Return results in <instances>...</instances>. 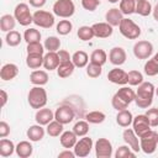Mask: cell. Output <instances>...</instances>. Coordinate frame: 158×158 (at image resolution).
Wrapping results in <instances>:
<instances>
[{"mask_svg": "<svg viewBox=\"0 0 158 158\" xmlns=\"http://www.w3.org/2000/svg\"><path fill=\"white\" fill-rule=\"evenodd\" d=\"M156 94V88L149 81H143L138 85L136 91L135 102L141 109H148L153 102V96Z\"/></svg>", "mask_w": 158, "mask_h": 158, "instance_id": "1", "label": "cell"}, {"mask_svg": "<svg viewBox=\"0 0 158 158\" xmlns=\"http://www.w3.org/2000/svg\"><path fill=\"white\" fill-rule=\"evenodd\" d=\"M27 100H28V104L32 109H42L46 106L47 104V91L42 88V86H33L28 91V95H27Z\"/></svg>", "mask_w": 158, "mask_h": 158, "instance_id": "2", "label": "cell"}, {"mask_svg": "<svg viewBox=\"0 0 158 158\" xmlns=\"http://www.w3.org/2000/svg\"><path fill=\"white\" fill-rule=\"evenodd\" d=\"M118 30L120 33L127 40H136L141 35V27L131 19H126V17H123L122 21L120 22Z\"/></svg>", "mask_w": 158, "mask_h": 158, "instance_id": "3", "label": "cell"}, {"mask_svg": "<svg viewBox=\"0 0 158 158\" xmlns=\"http://www.w3.org/2000/svg\"><path fill=\"white\" fill-rule=\"evenodd\" d=\"M158 144V132L151 130L147 133H144L142 137H139V146L141 151H143L146 154L154 153Z\"/></svg>", "mask_w": 158, "mask_h": 158, "instance_id": "4", "label": "cell"}, {"mask_svg": "<svg viewBox=\"0 0 158 158\" xmlns=\"http://www.w3.org/2000/svg\"><path fill=\"white\" fill-rule=\"evenodd\" d=\"M75 12V5L73 0H57L53 4V14L62 19H68Z\"/></svg>", "mask_w": 158, "mask_h": 158, "instance_id": "5", "label": "cell"}, {"mask_svg": "<svg viewBox=\"0 0 158 158\" xmlns=\"http://www.w3.org/2000/svg\"><path fill=\"white\" fill-rule=\"evenodd\" d=\"M14 16L21 26H28L33 22V15L31 14L28 5L25 2H20L16 5L14 10Z\"/></svg>", "mask_w": 158, "mask_h": 158, "instance_id": "6", "label": "cell"}, {"mask_svg": "<svg viewBox=\"0 0 158 158\" xmlns=\"http://www.w3.org/2000/svg\"><path fill=\"white\" fill-rule=\"evenodd\" d=\"M33 23L42 28H51L54 25V14L44 10H37L33 14Z\"/></svg>", "mask_w": 158, "mask_h": 158, "instance_id": "7", "label": "cell"}, {"mask_svg": "<svg viewBox=\"0 0 158 158\" xmlns=\"http://www.w3.org/2000/svg\"><path fill=\"white\" fill-rule=\"evenodd\" d=\"M153 53V44L149 41H138L133 46V54L138 59H148Z\"/></svg>", "mask_w": 158, "mask_h": 158, "instance_id": "8", "label": "cell"}, {"mask_svg": "<svg viewBox=\"0 0 158 158\" xmlns=\"http://www.w3.org/2000/svg\"><path fill=\"white\" fill-rule=\"evenodd\" d=\"M151 123L148 121V117L144 115H137L136 117H133L132 121V128L135 131V133L138 137H142L144 133H147L148 131H151Z\"/></svg>", "mask_w": 158, "mask_h": 158, "instance_id": "9", "label": "cell"}, {"mask_svg": "<svg viewBox=\"0 0 158 158\" xmlns=\"http://www.w3.org/2000/svg\"><path fill=\"white\" fill-rule=\"evenodd\" d=\"M91 149H93V139L88 136H83L79 141H77V143L74 146L75 157H80V158L89 156Z\"/></svg>", "mask_w": 158, "mask_h": 158, "instance_id": "10", "label": "cell"}, {"mask_svg": "<svg viewBox=\"0 0 158 158\" xmlns=\"http://www.w3.org/2000/svg\"><path fill=\"white\" fill-rule=\"evenodd\" d=\"M94 148L98 158H110L112 156V144L107 138H99Z\"/></svg>", "mask_w": 158, "mask_h": 158, "instance_id": "11", "label": "cell"}, {"mask_svg": "<svg viewBox=\"0 0 158 158\" xmlns=\"http://www.w3.org/2000/svg\"><path fill=\"white\" fill-rule=\"evenodd\" d=\"M74 116H75L74 110L70 106H67V105L59 106L54 112V118L57 121H59L60 123H63V125H67V123L72 122L74 120Z\"/></svg>", "mask_w": 158, "mask_h": 158, "instance_id": "12", "label": "cell"}, {"mask_svg": "<svg viewBox=\"0 0 158 158\" xmlns=\"http://www.w3.org/2000/svg\"><path fill=\"white\" fill-rule=\"evenodd\" d=\"M109 81L117 84V85H125L128 83V73H126L123 69L114 68L107 73Z\"/></svg>", "mask_w": 158, "mask_h": 158, "instance_id": "13", "label": "cell"}, {"mask_svg": "<svg viewBox=\"0 0 158 158\" xmlns=\"http://www.w3.org/2000/svg\"><path fill=\"white\" fill-rule=\"evenodd\" d=\"M91 28L94 31L95 37L98 38H107L114 32V27L107 22H96L91 26Z\"/></svg>", "mask_w": 158, "mask_h": 158, "instance_id": "14", "label": "cell"}, {"mask_svg": "<svg viewBox=\"0 0 158 158\" xmlns=\"http://www.w3.org/2000/svg\"><path fill=\"white\" fill-rule=\"evenodd\" d=\"M122 138L126 142V144H128L131 147V149L133 152H139L141 151L139 139H138V136L135 133L133 128H126L122 133Z\"/></svg>", "mask_w": 158, "mask_h": 158, "instance_id": "15", "label": "cell"}, {"mask_svg": "<svg viewBox=\"0 0 158 158\" xmlns=\"http://www.w3.org/2000/svg\"><path fill=\"white\" fill-rule=\"evenodd\" d=\"M127 59L126 51L122 47H114L110 49L109 53V60L114 65H122Z\"/></svg>", "mask_w": 158, "mask_h": 158, "instance_id": "16", "label": "cell"}, {"mask_svg": "<svg viewBox=\"0 0 158 158\" xmlns=\"http://www.w3.org/2000/svg\"><path fill=\"white\" fill-rule=\"evenodd\" d=\"M35 120H36L37 123H40L42 126H47L51 121L54 120V112L51 109H47V107L38 109L36 115H35Z\"/></svg>", "mask_w": 158, "mask_h": 158, "instance_id": "17", "label": "cell"}, {"mask_svg": "<svg viewBox=\"0 0 158 158\" xmlns=\"http://www.w3.org/2000/svg\"><path fill=\"white\" fill-rule=\"evenodd\" d=\"M19 74V68L16 64L14 63H6L2 65L1 70H0V78L5 81L12 80L14 78H16Z\"/></svg>", "mask_w": 158, "mask_h": 158, "instance_id": "18", "label": "cell"}, {"mask_svg": "<svg viewBox=\"0 0 158 158\" xmlns=\"http://www.w3.org/2000/svg\"><path fill=\"white\" fill-rule=\"evenodd\" d=\"M60 60L57 52H47L43 56V67L47 70H54L58 68Z\"/></svg>", "mask_w": 158, "mask_h": 158, "instance_id": "19", "label": "cell"}, {"mask_svg": "<svg viewBox=\"0 0 158 158\" xmlns=\"http://www.w3.org/2000/svg\"><path fill=\"white\" fill-rule=\"evenodd\" d=\"M122 19H123V14H122L121 10L117 9V7H112V9H110V10L105 14V20H106V22L110 23L112 27L118 26L120 22L122 21Z\"/></svg>", "mask_w": 158, "mask_h": 158, "instance_id": "20", "label": "cell"}, {"mask_svg": "<svg viewBox=\"0 0 158 158\" xmlns=\"http://www.w3.org/2000/svg\"><path fill=\"white\" fill-rule=\"evenodd\" d=\"M44 133H46V131H44V128L42 127V125H40V123L30 126V127L27 128V132H26L27 138H28L30 141H32V142H38V141H41V139L43 138Z\"/></svg>", "mask_w": 158, "mask_h": 158, "instance_id": "21", "label": "cell"}, {"mask_svg": "<svg viewBox=\"0 0 158 158\" xmlns=\"http://www.w3.org/2000/svg\"><path fill=\"white\" fill-rule=\"evenodd\" d=\"M59 141H60L62 147L70 149V148H74V146L78 141V136L73 132V130L72 131H63V133L59 137Z\"/></svg>", "mask_w": 158, "mask_h": 158, "instance_id": "22", "label": "cell"}, {"mask_svg": "<svg viewBox=\"0 0 158 158\" xmlns=\"http://www.w3.org/2000/svg\"><path fill=\"white\" fill-rule=\"evenodd\" d=\"M30 81L33 85L43 86L48 83V74L46 70H33L30 74Z\"/></svg>", "mask_w": 158, "mask_h": 158, "instance_id": "23", "label": "cell"}, {"mask_svg": "<svg viewBox=\"0 0 158 158\" xmlns=\"http://www.w3.org/2000/svg\"><path fill=\"white\" fill-rule=\"evenodd\" d=\"M132 121H133V116H132L131 111H128L127 109L121 110V111H117L116 122H117L118 126H121V127H128L130 125H132Z\"/></svg>", "mask_w": 158, "mask_h": 158, "instance_id": "24", "label": "cell"}, {"mask_svg": "<svg viewBox=\"0 0 158 158\" xmlns=\"http://www.w3.org/2000/svg\"><path fill=\"white\" fill-rule=\"evenodd\" d=\"M15 25H16V19L14 15H10V14H5L1 16L0 19V28L2 32H10L15 28Z\"/></svg>", "mask_w": 158, "mask_h": 158, "instance_id": "25", "label": "cell"}, {"mask_svg": "<svg viewBox=\"0 0 158 158\" xmlns=\"http://www.w3.org/2000/svg\"><path fill=\"white\" fill-rule=\"evenodd\" d=\"M15 152L20 158H27V157H30L32 154L33 147L28 141H21V142L17 143Z\"/></svg>", "mask_w": 158, "mask_h": 158, "instance_id": "26", "label": "cell"}, {"mask_svg": "<svg viewBox=\"0 0 158 158\" xmlns=\"http://www.w3.org/2000/svg\"><path fill=\"white\" fill-rule=\"evenodd\" d=\"M72 62L77 68H84L88 65L89 62V56L84 51H77L72 56Z\"/></svg>", "mask_w": 158, "mask_h": 158, "instance_id": "27", "label": "cell"}, {"mask_svg": "<svg viewBox=\"0 0 158 158\" xmlns=\"http://www.w3.org/2000/svg\"><path fill=\"white\" fill-rule=\"evenodd\" d=\"M74 68H75V65L73 64V62H72V60H69V62L59 63V65H58V68H57L56 70H57L58 77L64 79V78H68V77H70V75L73 74Z\"/></svg>", "mask_w": 158, "mask_h": 158, "instance_id": "28", "label": "cell"}, {"mask_svg": "<svg viewBox=\"0 0 158 158\" xmlns=\"http://www.w3.org/2000/svg\"><path fill=\"white\" fill-rule=\"evenodd\" d=\"M115 94H116L118 98H121L125 102H127L128 105H130L132 101H135V98H136V93H135L131 88H128V86H122V88H120Z\"/></svg>", "mask_w": 158, "mask_h": 158, "instance_id": "29", "label": "cell"}, {"mask_svg": "<svg viewBox=\"0 0 158 158\" xmlns=\"http://www.w3.org/2000/svg\"><path fill=\"white\" fill-rule=\"evenodd\" d=\"M16 147L12 141L7 138H1L0 141V156L1 157H10L15 152Z\"/></svg>", "mask_w": 158, "mask_h": 158, "instance_id": "30", "label": "cell"}, {"mask_svg": "<svg viewBox=\"0 0 158 158\" xmlns=\"http://www.w3.org/2000/svg\"><path fill=\"white\" fill-rule=\"evenodd\" d=\"M152 5L148 0H136V14L141 16H148L152 14Z\"/></svg>", "mask_w": 158, "mask_h": 158, "instance_id": "31", "label": "cell"}, {"mask_svg": "<svg viewBox=\"0 0 158 158\" xmlns=\"http://www.w3.org/2000/svg\"><path fill=\"white\" fill-rule=\"evenodd\" d=\"M46 132L48 133V136L51 137H58L63 133V123H60L59 121H57L56 118L53 121H51L48 125H47V128H46Z\"/></svg>", "mask_w": 158, "mask_h": 158, "instance_id": "32", "label": "cell"}, {"mask_svg": "<svg viewBox=\"0 0 158 158\" xmlns=\"http://www.w3.org/2000/svg\"><path fill=\"white\" fill-rule=\"evenodd\" d=\"M26 65L30 69H38L43 65V54H27Z\"/></svg>", "mask_w": 158, "mask_h": 158, "instance_id": "33", "label": "cell"}, {"mask_svg": "<svg viewBox=\"0 0 158 158\" xmlns=\"http://www.w3.org/2000/svg\"><path fill=\"white\" fill-rule=\"evenodd\" d=\"M107 60V54L104 49H95L93 51V53L90 54V62L91 63H95V64H99V65H104Z\"/></svg>", "mask_w": 158, "mask_h": 158, "instance_id": "34", "label": "cell"}, {"mask_svg": "<svg viewBox=\"0 0 158 158\" xmlns=\"http://www.w3.org/2000/svg\"><path fill=\"white\" fill-rule=\"evenodd\" d=\"M21 41H22L21 33H20L19 31H15V30L7 32L6 36H5V42H6V44L10 46V47H16V46H19Z\"/></svg>", "mask_w": 158, "mask_h": 158, "instance_id": "35", "label": "cell"}, {"mask_svg": "<svg viewBox=\"0 0 158 158\" xmlns=\"http://www.w3.org/2000/svg\"><path fill=\"white\" fill-rule=\"evenodd\" d=\"M43 46H44V49H47L48 52H57L59 51V47H60V40L56 36H49L46 38Z\"/></svg>", "mask_w": 158, "mask_h": 158, "instance_id": "36", "label": "cell"}, {"mask_svg": "<svg viewBox=\"0 0 158 158\" xmlns=\"http://www.w3.org/2000/svg\"><path fill=\"white\" fill-rule=\"evenodd\" d=\"M105 118H106V116H105V114L102 111H90V112H88L85 115V120L89 123H94V125L104 122Z\"/></svg>", "mask_w": 158, "mask_h": 158, "instance_id": "37", "label": "cell"}, {"mask_svg": "<svg viewBox=\"0 0 158 158\" xmlns=\"http://www.w3.org/2000/svg\"><path fill=\"white\" fill-rule=\"evenodd\" d=\"M73 132L78 136V137H83V136H86L88 132H89V122L85 120H80L78 122L74 123L73 126Z\"/></svg>", "mask_w": 158, "mask_h": 158, "instance_id": "38", "label": "cell"}, {"mask_svg": "<svg viewBox=\"0 0 158 158\" xmlns=\"http://www.w3.org/2000/svg\"><path fill=\"white\" fill-rule=\"evenodd\" d=\"M121 12L123 15H131L135 14L136 10V0H120V7Z\"/></svg>", "mask_w": 158, "mask_h": 158, "instance_id": "39", "label": "cell"}, {"mask_svg": "<svg viewBox=\"0 0 158 158\" xmlns=\"http://www.w3.org/2000/svg\"><path fill=\"white\" fill-rule=\"evenodd\" d=\"M77 36L81 41H90V40H93V37H95L91 26H81V27H79L78 32H77Z\"/></svg>", "mask_w": 158, "mask_h": 158, "instance_id": "40", "label": "cell"}, {"mask_svg": "<svg viewBox=\"0 0 158 158\" xmlns=\"http://www.w3.org/2000/svg\"><path fill=\"white\" fill-rule=\"evenodd\" d=\"M143 70H144V74L148 75V77H154L158 74V62L152 58V59H148L146 63H144V67H143Z\"/></svg>", "mask_w": 158, "mask_h": 158, "instance_id": "41", "label": "cell"}, {"mask_svg": "<svg viewBox=\"0 0 158 158\" xmlns=\"http://www.w3.org/2000/svg\"><path fill=\"white\" fill-rule=\"evenodd\" d=\"M23 40L27 43H32V42H40L41 41V32L36 28H27L23 33Z\"/></svg>", "mask_w": 158, "mask_h": 158, "instance_id": "42", "label": "cell"}, {"mask_svg": "<svg viewBox=\"0 0 158 158\" xmlns=\"http://www.w3.org/2000/svg\"><path fill=\"white\" fill-rule=\"evenodd\" d=\"M72 28H73V23L69 20H60L56 26V30L60 36H65V35L70 33Z\"/></svg>", "mask_w": 158, "mask_h": 158, "instance_id": "43", "label": "cell"}, {"mask_svg": "<svg viewBox=\"0 0 158 158\" xmlns=\"http://www.w3.org/2000/svg\"><path fill=\"white\" fill-rule=\"evenodd\" d=\"M116 158H127V157H136V152L131 149V147L127 146H120L115 152Z\"/></svg>", "mask_w": 158, "mask_h": 158, "instance_id": "44", "label": "cell"}, {"mask_svg": "<svg viewBox=\"0 0 158 158\" xmlns=\"http://www.w3.org/2000/svg\"><path fill=\"white\" fill-rule=\"evenodd\" d=\"M101 67H102V65H99V64H95V63H91V62H90V63L86 65V74H88V77H90V78H93V79L99 78V77L101 75V73H102Z\"/></svg>", "mask_w": 158, "mask_h": 158, "instance_id": "45", "label": "cell"}, {"mask_svg": "<svg viewBox=\"0 0 158 158\" xmlns=\"http://www.w3.org/2000/svg\"><path fill=\"white\" fill-rule=\"evenodd\" d=\"M141 83H143V75L138 70H131L128 72V84L132 86H137Z\"/></svg>", "mask_w": 158, "mask_h": 158, "instance_id": "46", "label": "cell"}, {"mask_svg": "<svg viewBox=\"0 0 158 158\" xmlns=\"http://www.w3.org/2000/svg\"><path fill=\"white\" fill-rule=\"evenodd\" d=\"M26 51H27V54H43L44 53V46L41 44V42L27 43Z\"/></svg>", "mask_w": 158, "mask_h": 158, "instance_id": "47", "label": "cell"}, {"mask_svg": "<svg viewBox=\"0 0 158 158\" xmlns=\"http://www.w3.org/2000/svg\"><path fill=\"white\" fill-rule=\"evenodd\" d=\"M146 116L148 117V121H149L152 127H157L158 126V107L148 109L147 112H146Z\"/></svg>", "mask_w": 158, "mask_h": 158, "instance_id": "48", "label": "cell"}, {"mask_svg": "<svg viewBox=\"0 0 158 158\" xmlns=\"http://www.w3.org/2000/svg\"><path fill=\"white\" fill-rule=\"evenodd\" d=\"M111 104H112V107H114L115 110H117V111L125 110V109H127V106H128V104L125 102V101H123L121 98H118L116 94L112 96V99H111Z\"/></svg>", "mask_w": 158, "mask_h": 158, "instance_id": "49", "label": "cell"}, {"mask_svg": "<svg viewBox=\"0 0 158 158\" xmlns=\"http://www.w3.org/2000/svg\"><path fill=\"white\" fill-rule=\"evenodd\" d=\"M100 5V0H81V6L88 11H95Z\"/></svg>", "mask_w": 158, "mask_h": 158, "instance_id": "50", "label": "cell"}, {"mask_svg": "<svg viewBox=\"0 0 158 158\" xmlns=\"http://www.w3.org/2000/svg\"><path fill=\"white\" fill-rule=\"evenodd\" d=\"M10 135V126L6 121H0V137L5 138Z\"/></svg>", "mask_w": 158, "mask_h": 158, "instance_id": "51", "label": "cell"}, {"mask_svg": "<svg viewBox=\"0 0 158 158\" xmlns=\"http://www.w3.org/2000/svg\"><path fill=\"white\" fill-rule=\"evenodd\" d=\"M57 53H58V57H59V60H60V63L72 60V57H70L69 52H67L65 49H59V51H57Z\"/></svg>", "mask_w": 158, "mask_h": 158, "instance_id": "52", "label": "cell"}, {"mask_svg": "<svg viewBox=\"0 0 158 158\" xmlns=\"http://www.w3.org/2000/svg\"><path fill=\"white\" fill-rule=\"evenodd\" d=\"M46 1H47V0H28L30 5L33 6V7H37V9L44 6V5H46Z\"/></svg>", "mask_w": 158, "mask_h": 158, "instance_id": "53", "label": "cell"}, {"mask_svg": "<svg viewBox=\"0 0 158 158\" xmlns=\"http://www.w3.org/2000/svg\"><path fill=\"white\" fill-rule=\"evenodd\" d=\"M58 157H59V158H74V157H75V153H74V151L70 152L69 149H67V151L60 152V153L58 154Z\"/></svg>", "mask_w": 158, "mask_h": 158, "instance_id": "54", "label": "cell"}, {"mask_svg": "<svg viewBox=\"0 0 158 158\" xmlns=\"http://www.w3.org/2000/svg\"><path fill=\"white\" fill-rule=\"evenodd\" d=\"M0 95H1V107H4L7 102V94L5 90H0Z\"/></svg>", "mask_w": 158, "mask_h": 158, "instance_id": "55", "label": "cell"}, {"mask_svg": "<svg viewBox=\"0 0 158 158\" xmlns=\"http://www.w3.org/2000/svg\"><path fill=\"white\" fill-rule=\"evenodd\" d=\"M152 14H153V17H154V20L158 22V4L153 7V10H152Z\"/></svg>", "mask_w": 158, "mask_h": 158, "instance_id": "56", "label": "cell"}, {"mask_svg": "<svg viewBox=\"0 0 158 158\" xmlns=\"http://www.w3.org/2000/svg\"><path fill=\"white\" fill-rule=\"evenodd\" d=\"M109 2H111V4H116V2H118L120 0H107Z\"/></svg>", "mask_w": 158, "mask_h": 158, "instance_id": "57", "label": "cell"}, {"mask_svg": "<svg viewBox=\"0 0 158 158\" xmlns=\"http://www.w3.org/2000/svg\"><path fill=\"white\" fill-rule=\"evenodd\" d=\"M153 58H154V59H156V60H157V62H158V52H157V53H156V54H154V57H153Z\"/></svg>", "mask_w": 158, "mask_h": 158, "instance_id": "58", "label": "cell"}, {"mask_svg": "<svg viewBox=\"0 0 158 158\" xmlns=\"http://www.w3.org/2000/svg\"><path fill=\"white\" fill-rule=\"evenodd\" d=\"M156 95H157V96H158V88H157V89H156Z\"/></svg>", "mask_w": 158, "mask_h": 158, "instance_id": "59", "label": "cell"}]
</instances>
